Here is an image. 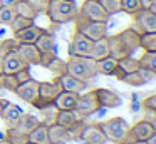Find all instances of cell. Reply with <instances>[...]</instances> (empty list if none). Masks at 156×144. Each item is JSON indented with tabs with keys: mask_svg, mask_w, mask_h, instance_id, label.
<instances>
[{
	"mask_svg": "<svg viewBox=\"0 0 156 144\" xmlns=\"http://www.w3.org/2000/svg\"><path fill=\"white\" fill-rule=\"evenodd\" d=\"M141 9V0H121V12L128 13V15H134Z\"/></svg>",
	"mask_w": 156,
	"mask_h": 144,
	"instance_id": "d590c367",
	"label": "cell"
},
{
	"mask_svg": "<svg viewBox=\"0 0 156 144\" xmlns=\"http://www.w3.org/2000/svg\"><path fill=\"white\" fill-rule=\"evenodd\" d=\"M22 112H24V111H22L17 104H14V102L9 100V104L5 106V109L0 112V119L4 121L7 127H15L17 122H19V119H20V116H22Z\"/></svg>",
	"mask_w": 156,
	"mask_h": 144,
	"instance_id": "d6986e66",
	"label": "cell"
},
{
	"mask_svg": "<svg viewBox=\"0 0 156 144\" xmlns=\"http://www.w3.org/2000/svg\"><path fill=\"white\" fill-rule=\"evenodd\" d=\"M49 141L51 144H67L71 142V137L66 127L54 124V126H49Z\"/></svg>",
	"mask_w": 156,
	"mask_h": 144,
	"instance_id": "603a6c76",
	"label": "cell"
},
{
	"mask_svg": "<svg viewBox=\"0 0 156 144\" xmlns=\"http://www.w3.org/2000/svg\"><path fill=\"white\" fill-rule=\"evenodd\" d=\"M29 142H32V144H51V141H49V127L41 122L34 131L29 132Z\"/></svg>",
	"mask_w": 156,
	"mask_h": 144,
	"instance_id": "484cf974",
	"label": "cell"
},
{
	"mask_svg": "<svg viewBox=\"0 0 156 144\" xmlns=\"http://www.w3.org/2000/svg\"><path fill=\"white\" fill-rule=\"evenodd\" d=\"M67 74L76 79H81L84 82L94 79L98 76V67L96 60L92 57H79V55H69V60L66 62Z\"/></svg>",
	"mask_w": 156,
	"mask_h": 144,
	"instance_id": "3957f363",
	"label": "cell"
},
{
	"mask_svg": "<svg viewBox=\"0 0 156 144\" xmlns=\"http://www.w3.org/2000/svg\"><path fill=\"white\" fill-rule=\"evenodd\" d=\"M153 134V127L148 121L141 119L134 124V126H129L128 134L122 139V144H133L136 141H146L149 136Z\"/></svg>",
	"mask_w": 156,
	"mask_h": 144,
	"instance_id": "8fae6325",
	"label": "cell"
},
{
	"mask_svg": "<svg viewBox=\"0 0 156 144\" xmlns=\"http://www.w3.org/2000/svg\"><path fill=\"white\" fill-rule=\"evenodd\" d=\"M144 121H148L153 127V132L156 134V112L154 111H146V116H144Z\"/></svg>",
	"mask_w": 156,
	"mask_h": 144,
	"instance_id": "f6af8a7d",
	"label": "cell"
},
{
	"mask_svg": "<svg viewBox=\"0 0 156 144\" xmlns=\"http://www.w3.org/2000/svg\"><path fill=\"white\" fill-rule=\"evenodd\" d=\"M98 126L101 127V131L104 132L106 139L111 141V142H122L124 136L129 131V124L126 122L122 117H111V119H106L102 122H98Z\"/></svg>",
	"mask_w": 156,
	"mask_h": 144,
	"instance_id": "277c9868",
	"label": "cell"
},
{
	"mask_svg": "<svg viewBox=\"0 0 156 144\" xmlns=\"http://www.w3.org/2000/svg\"><path fill=\"white\" fill-rule=\"evenodd\" d=\"M81 141L84 144H106L108 139H106L104 132L101 131V127L96 124H86L84 131L81 134Z\"/></svg>",
	"mask_w": 156,
	"mask_h": 144,
	"instance_id": "2e32d148",
	"label": "cell"
},
{
	"mask_svg": "<svg viewBox=\"0 0 156 144\" xmlns=\"http://www.w3.org/2000/svg\"><path fill=\"white\" fill-rule=\"evenodd\" d=\"M118 67L124 74H131L134 70H138L141 67V64H139V59H134V57L129 55V57H124V59L118 60Z\"/></svg>",
	"mask_w": 156,
	"mask_h": 144,
	"instance_id": "836d02e7",
	"label": "cell"
},
{
	"mask_svg": "<svg viewBox=\"0 0 156 144\" xmlns=\"http://www.w3.org/2000/svg\"><path fill=\"white\" fill-rule=\"evenodd\" d=\"M14 77H15V80H17V84H24V82H27V80H30V79H32V76H30V67H25V69L15 72Z\"/></svg>",
	"mask_w": 156,
	"mask_h": 144,
	"instance_id": "7bdbcfd3",
	"label": "cell"
},
{
	"mask_svg": "<svg viewBox=\"0 0 156 144\" xmlns=\"http://www.w3.org/2000/svg\"><path fill=\"white\" fill-rule=\"evenodd\" d=\"M92 50V40L87 39L86 35H82L81 32H74L69 44L67 54L69 55H79V57H91Z\"/></svg>",
	"mask_w": 156,
	"mask_h": 144,
	"instance_id": "30bf717a",
	"label": "cell"
},
{
	"mask_svg": "<svg viewBox=\"0 0 156 144\" xmlns=\"http://www.w3.org/2000/svg\"><path fill=\"white\" fill-rule=\"evenodd\" d=\"M149 10H151V12H153V13H154V15H156V2L153 3L151 7H149Z\"/></svg>",
	"mask_w": 156,
	"mask_h": 144,
	"instance_id": "c3c4849f",
	"label": "cell"
},
{
	"mask_svg": "<svg viewBox=\"0 0 156 144\" xmlns=\"http://www.w3.org/2000/svg\"><path fill=\"white\" fill-rule=\"evenodd\" d=\"M19 47V42L12 37V39H4L0 42V55L4 57L7 52H12V50H17Z\"/></svg>",
	"mask_w": 156,
	"mask_h": 144,
	"instance_id": "ab89813d",
	"label": "cell"
},
{
	"mask_svg": "<svg viewBox=\"0 0 156 144\" xmlns=\"http://www.w3.org/2000/svg\"><path fill=\"white\" fill-rule=\"evenodd\" d=\"M139 37H141V33H138L131 27L114 33V35H108L109 55L114 57L116 60L133 55V52L139 49Z\"/></svg>",
	"mask_w": 156,
	"mask_h": 144,
	"instance_id": "6da1fadb",
	"label": "cell"
},
{
	"mask_svg": "<svg viewBox=\"0 0 156 144\" xmlns=\"http://www.w3.org/2000/svg\"><path fill=\"white\" fill-rule=\"evenodd\" d=\"M17 80H15L14 74H4V89L5 90H10V92H15L17 89Z\"/></svg>",
	"mask_w": 156,
	"mask_h": 144,
	"instance_id": "b9f144b4",
	"label": "cell"
},
{
	"mask_svg": "<svg viewBox=\"0 0 156 144\" xmlns=\"http://www.w3.org/2000/svg\"><path fill=\"white\" fill-rule=\"evenodd\" d=\"M154 2L156 0H141V5H143V9H149Z\"/></svg>",
	"mask_w": 156,
	"mask_h": 144,
	"instance_id": "bcb514c9",
	"label": "cell"
},
{
	"mask_svg": "<svg viewBox=\"0 0 156 144\" xmlns=\"http://www.w3.org/2000/svg\"><path fill=\"white\" fill-rule=\"evenodd\" d=\"M81 117L77 116V112L76 111H59V114H57V122L55 124H59V126H62V127H71L72 124L76 122V121H79Z\"/></svg>",
	"mask_w": 156,
	"mask_h": 144,
	"instance_id": "1f68e13d",
	"label": "cell"
},
{
	"mask_svg": "<svg viewBox=\"0 0 156 144\" xmlns=\"http://www.w3.org/2000/svg\"><path fill=\"white\" fill-rule=\"evenodd\" d=\"M146 144H156V134H154V132H153L151 136L146 139Z\"/></svg>",
	"mask_w": 156,
	"mask_h": 144,
	"instance_id": "7dc6e473",
	"label": "cell"
},
{
	"mask_svg": "<svg viewBox=\"0 0 156 144\" xmlns=\"http://www.w3.org/2000/svg\"><path fill=\"white\" fill-rule=\"evenodd\" d=\"M116 144H122V142H116Z\"/></svg>",
	"mask_w": 156,
	"mask_h": 144,
	"instance_id": "db71d44e",
	"label": "cell"
},
{
	"mask_svg": "<svg viewBox=\"0 0 156 144\" xmlns=\"http://www.w3.org/2000/svg\"><path fill=\"white\" fill-rule=\"evenodd\" d=\"M4 139L10 144H29V136L24 132H20L15 127H7L4 134Z\"/></svg>",
	"mask_w": 156,
	"mask_h": 144,
	"instance_id": "f1b7e54d",
	"label": "cell"
},
{
	"mask_svg": "<svg viewBox=\"0 0 156 144\" xmlns=\"http://www.w3.org/2000/svg\"><path fill=\"white\" fill-rule=\"evenodd\" d=\"M99 109H101V106H99V102H98V97H96L94 89L79 94L77 104H76L74 111L77 112V116L81 117V119H86V117L92 116V114L98 112Z\"/></svg>",
	"mask_w": 156,
	"mask_h": 144,
	"instance_id": "ba28073f",
	"label": "cell"
},
{
	"mask_svg": "<svg viewBox=\"0 0 156 144\" xmlns=\"http://www.w3.org/2000/svg\"><path fill=\"white\" fill-rule=\"evenodd\" d=\"M45 69H49L52 74H54V77H61L64 76V74H67V67H66V62L62 59H59V57H54V59L51 60V64H49Z\"/></svg>",
	"mask_w": 156,
	"mask_h": 144,
	"instance_id": "e575fe53",
	"label": "cell"
},
{
	"mask_svg": "<svg viewBox=\"0 0 156 144\" xmlns=\"http://www.w3.org/2000/svg\"><path fill=\"white\" fill-rule=\"evenodd\" d=\"M143 107H144V111H154L156 112V92L143 100Z\"/></svg>",
	"mask_w": 156,
	"mask_h": 144,
	"instance_id": "ee69618b",
	"label": "cell"
},
{
	"mask_svg": "<svg viewBox=\"0 0 156 144\" xmlns=\"http://www.w3.org/2000/svg\"><path fill=\"white\" fill-rule=\"evenodd\" d=\"M57 79H59V82H61L62 89L67 90V92L81 94V92H84V89H86V82H84V80L76 79V77L69 76V74H64V76L57 77Z\"/></svg>",
	"mask_w": 156,
	"mask_h": 144,
	"instance_id": "7402d4cb",
	"label": "cell"
},
{
	"mask_svg": "<svg viewBox=\"0 0 156 144\" xmlns=\"http://www.w3.org/2000/svg\"><path fill=\"white\" fill-rule=\"evenodd\" d=\"M133 25L131 29H134L138 33L144 32H156V15L149 9H141L138 13L133 15Z\"/></svg>",
	"mask_w": 156,
	"mask_h": 144,
	"instance_id": "9c48e42d",
	"label": "cell"
},
{
	"mask_svg": "<svg viewBox=\"0 0 156 144\" xmlns=\"http://www.w3.org/2000/svg\"><path fill=\"white\" fill-rule=\"evenodd\" d=\"M67 144H69V142H67Z\"/></svg>",
	"mask_w": 156,
	"mask_h": 144,
	"instance_id": "9f6ffc18",
	"label": "cell"
},
{
	"mask_svg": "<svg viewBox=\"0 0 156 144\" xmlns=\"http://www.w3.org/2000/svg\"><path fill=\"white\" fill-rule=\"evenodd\" d=\"M0 74H4V69H2V55H0Z\"/></svg>",
	"mask_w": 156,
	"mask_h": 144,
	"instance_id": "681fc988",
	"label": "cell"
},
{
	"mask_svg": "<svg viewBox=\"0 0 156 144\" xmlns=\"http://www.w3.org/2000/svg\"><path fill=\"white\" fill-rule=\"evenodd\" d=\"M77 97H79V94H76V92L62 90L57 96V99L54 100V104L59 111H74L76 104H77Z\"/></svg>",
	"mask_w": 156,
	"mask_h": 144,
	"instance_id": "44dd1931",
	"label": "cell"
},
{
	"mask_svg": "<svg viewBox=\"0 0 156 144\" xmlns=\"http://www.w3.org/2000/svg\"><path fill=\"white\" fill-rule=\"evenodd\" d=\"M133 144H146V141H136V142H133Z\"/></svg>",
	"mask_w": 156,
	"mask_h": 144,
	"instance_id": "f907efd6",
	"label": "cell"
},
{
	"mask_svg": "<svg viewBox=\"0 0 156 144\" xmlns=\"http://www.w3.org/2000/svg\"><path fill=\"white\" fill-rule=\"evenodd\" d=\"M14 7H15V12H17V15L25 17V19L35 20V17L39 15V13L30 7V3H29L27 0H19V2H15V3H14Z\"/></svg>",
	"mask_w": 156,
	"mask_h": 144,
	"instance_id": "f546056e",
	"label": "cell"
},
{
	"mask_svg": "<svg viewBox=\"0 0 156 144\" xmlns=\"http://www.w3.org/2000/svg\"><path fill=\"white\" fill-rule=\"evenodd\" d=\"M32 23H34V20L25 19V17H20V15H15V19L12 20V23H10L9 27L12 29V32H19V30L25 29V27L32 25Z\"/></svg>",
	"mask_w": 156,
	"mask_h": 144,
	"instance_id": "74e56055",
	"label": "cell"
},
{
	"mask_svg": "<svg viewBox=\"0 0 156 144\" xmlns=\"http://www.w3.org/2000/svg\"><path fill=\"white\" fill-rule=\"evenodd\" d=\"M99 2L109 15H116L121 12V0H99Z\"/></svg>",
	"mask_w": 156,
	"mask_h": 144,
	"instance_id": "f35d334b",
	"label": "cell"
},
{
	"mask_svg": "<svg viewBox=\"0 0 156 144\" xmlns=\"http://www.w3.org/2000/svg\"><path fill=\"white\" fill-rule=\"evenodd\" d=\"M44 32V29L35 23L25 27V29L19 30V32H14V39L17 40L19 44H35V40L39 39V35Z\"/></svg>",
	"mask_w": 156,
	"mask_h": 144,
	"instance_id": "ac0fdd59",
	"label": "cell"
},
{
	"mask_svg": "<svg viewBox=\"0 0 156 144\" xmlns=\"http://www.w3.org/2000/svg\"><path fill=\"white\" fill-rule=\"evenodd\" d=\"M0 144H10V142H7L5 139H2V141H0Z\"/></svg>",
	"mask_w": 156,
	"mask_h": 144,
	"instance_id": "816d5d0a",
	"label": "cell"
},
{
	"mask_svg": "<svg viewBox=\"0 0 156 144\" xmlns=\"http://www.w3.org/2000/svg\"><path fill=\"white\" fill-rule=\"evenodd\" d=\"M96 97H98V102L101 107H106V109H114V107H119L122 104V99L118 92L111 89H104V87H98L94 89Z\"/></svg>",
	"mask_w": 156,
	"mask_h": 144,
	"instance_id": "4fadbf2b",
	"label": "cell"
},
{
	"mask_svg": "<svg viewBox=\"0 0 156 144\" xmlns=\"http://www.w3.org/2000/svg\"><path fill=\"white\" fill-rule=\"evenodd\" d=\"M29 144H32V142H29Z\"/></svg>",
	"mask_w": 156,
	"mask_h": 144,
	"instance_id": "11a10c76",
	"label": "cell"
},
{
	"mask_svg": "<svg viewBox=\"0 0 156 144\" xmlns=\"http://www.w3.org/2000/svg\"><path fill=\"white\" fill-rule=\"evenodd\" d=\"M109 55V42H108V35L98 39L92 42V50H91V57L94 60H101L104 57Z\"/></svg>",
	"mask_w": 156,
	"mask_h": 144,
	"instance_id": "d4e9b609",
	"label": "cell"
},
{
	"mask_svg": "<svg viewBox=\"0 0 156 144\" xmlns=\"http://www.w3.org/2000/svg\"><path fill=\"white\" fill-rule=\"evenodd\" d=\"M39 124H41V119H37L35 116H32V114H29V112H22V116H20V119H19L15 129H19L20 132H24V134L29 136V132L34 131Z\"/></svg>",
	"mask_w": 156,
	"mask_h": 144,
	"instance_id": "cb8c5ba5",
	"label": "cell"
},
{
	"mask_svg": "<svg viewBox=\"0 0 156 144\" xmlns=\"http://www.w3.org/2000/svg\"><path fill=\"white\" fill-rule=\"evenodd\" d=\"M77 17L91 22H108L111 15L104 10L99 0H84L81 9L77 10Z\"/></svg>",
	"mask_w": 156,
	"mask_h": 144,
	"instance_id": "52a82bcc",
	"label": "cell"
},
{
	"mask_svg": "<svg viewBox=\"0 0 156 144\" xmlns=\"http://www.w3.org/2000/svg\"><path fill=\"white\" fill-rule=\"evenodd\" d=\"M77 10L79 7L76 5V0H51L45 15L52 23L61 25V23L74 22V19L77 17Z\"/></svg>",
	"mask_w": 156,
	"mask_h": 144,
	"instance_id": "7a4b0ae2",
	"label": "cell"
},
{
	"mask_svg": "<svg viewBox=\"0 0 156 144\" xmlns=\"http://www.w3.org/2000/svg\"><path fill=\"white\" fill-rule=\"evenodd\" d=\"M62 86L59 82L57 77H54L52 80H45V82H39V97L34 102L35 109H41V107L47 106V104H54V100L57 99V96L62 92Z\"/></svg>",
	"mask_w": 156,
	"mask_h": 144,
	"instance_id": "5b68a950",
	"label": "cell"
},
{
	"mask_svg": "<svg viewBox=\"0 0 156 144\" xmlns=\"http://www.w3.org/2000/svg\"><path fill=\"white\" fill-rule=\"evenodd\" d=\"M17 54L27 65H39L41 64V52L35 47V44H19Z\"/></svg>",
	"mask_w": 156,
	"mask_h": 144,
	"instance_id": "e0dca14e",
	"label": "cell"
},
{
	"mask_svg": "<svg viewBox=\"0 0 156 144\" xmlns=\"http://www.w3.org/2000/svg\"><path fill=\"white\" fill-rule=\"evenodd\" d=\"M27 2L30 3V7L37 13H45V12H47V9H49L51 0H27Z\"/></svg>",
	"mask_w": 156,
	"mask_h": 144,
	"instance_id": "60d3db41",
	"label": "cell"
},
{
	"mask_svg": "<svg viewBox=\"0 0 156 144\" xmlns=\"http://www.w3.org/2000/svg\"><path fill=\"white\" fill-rule=\"evenodd\" d=\"M74 22L76 32H81L82 35L91 39L92 42L108 35V22H91V20L81 19V17H76Z\"/></svg>",
	"mask_w": 156,
	"mask_h": 144,
	"instance_id": "8992f818",
	"label": "cell"
},
{
	"mask_svg": "<svg viewBox=\"0 0 156 144\" xmlns=\"http://www.w3.org/2000/svg\"><path fill=\"white\" fill-rule=\"evenodd\" d=\"M154 76H156L154 72L144 69V67H139V69L134 70V72L126 74V76L122 77L121 82L128 84V86H131V87H139V86H144V84L151 82V80L154 79Z\"/></svg>",
	"mask_w": 156,
	"mask_h": 144,
	"instance_id": "5bb4252c",
	"label": "cell"
},
{
	"mask_svg": "<svg viewBox=\"0 0 156 144\" xmlns=\"http://www.w3.org/2000/svg\"><path fill=\"white\" fill-rule=\"evenodd\" d=\"M96 67H98V74H102V76H112L118 67V60L114 57L108 55L101 60H96Z\"/></svg>",
	"mask_w": 156,
	"mask_h": 144,
	"instance_id": "83f0119b",
	"label": "cell"
},
{
	"mask_svg": "<svg viewBox=\"0 0 156 144\" xmlns=\"http://www.w3.org/2000/svg\"><path fill=\"white\" fill-rule=\"evenodd\" d=\"M25 67H30L22 60V57L17 54V50H12V52H7L4 57H2V69H4V74H15L19 70L25 69Z\"/></svg>",
	"mask_w": 156,
	"mask_h": 144,
	"instance_id": "9a60e30c",
	"label": "cell"
},
{
	"mask_svg": "<svg viewBox=\"0 0 156 144\" xmlns=\"http://www.w3.org/2000/svg\"><path fill=\"white\" fill-rule=\"evenodd\" d=\"M35 47L39 49L41 54H54L55 52V39L54 33L44 29V32L39 35V39L35 40Z\"/></svg>",
	"mask_w": 156,
	"mask_h": 144,
	"instance_id": "ffe728a7",
	"label": "cell"
},
{
	"mask_svg": "<svg viewBox=\"0 0 156 144\" xmlns=\"http://www.w3.org/2000/svg\"><path fill=\"white\" fill-rule=\"evenodd\" d=\"M39 112H41L42 119L41 122L44 124V126H54L55 122H57V114H59V109L55 107V104H47V106L41 107L39 109Z\"/></svg>",
	"mask_w": 156,
	"mask_h": 144,
	"instance_id": "4316f807",
	"label": "cell"
},
{
	"mask_svg": "<svg viewBox=\"0 0 156 144\" xmlns=\"http://www.w3.org/2000/svg\"><path fill=\"white\" fill-rule=\"evenodd\" d=\"M17 12H15V7L10 3H4L0 7V25H10L12 20L15 19Z\"/></svg>",
	"mask_w": 156,
	"mask_h": 144,
	"instance_id": "d6a6232c",
	"label": "cell"
},
{
	"mask_svg": "<svg viewBox=\"0 0 156 144\" xmlns=\"http://www.w3.org/2000/svg\"><path fill=\"white\" fill-rule=\"evenodd\" d=\"M14 94L19 97V99L24 100V102L34 106V102L39 97V80L30 79V80H27V82H24V84H19Z\"/></svg>",
	"mask_w": 156,
	"mask_h": 144,
	"instance_id": "7c38bea8",
	"label": "cell"
},
{
	"mask_svg": "<svg viewBox=\"0 0 156 144\" xmlns=\"http://www.w3.org/2000/svg\"><path fill=\"white\" fill-rule=\"evenodd\" d=\"M84 127H86L84 119L76 121V122L72 124L71 127H67V132H69L71 141H81V134H82V131H84Z\"/></svg>",
	"mask_w": 156,
	"mask_h": 144,
	"instance_id": "8d00e7d4",
	"label": "cell"
},
{
	"mask_svg": "<svg viewBox=\"0 0 156 144\" xmlns=\"http://www.w3.org/2000/svg\"><path fill=\"white\" fill-rule=\"evenodd\" d=\"M2 5H4V0H0V7H2Z\"/></svg>",
	"mask_w": 156,
	"mask_h": 144,
	"instance_id": "f5cc1de1",
	"label": "cell"
},
{
	"mask_svg": "<svg viewBox=\"0 0 156 144\" xmlns=\"http://www.w3.org/2000/svg\"><path fill=\"white\" fill-rule=\"evenodd\" d=\"M139 49L144 52H156V32H144L139 37Z\"/></svg>",
	"mask_w": 156,
	"mask_h": 144,
	"instance_id": "4dcf8cb0",
	"label": "cell"
}]
</instances>
